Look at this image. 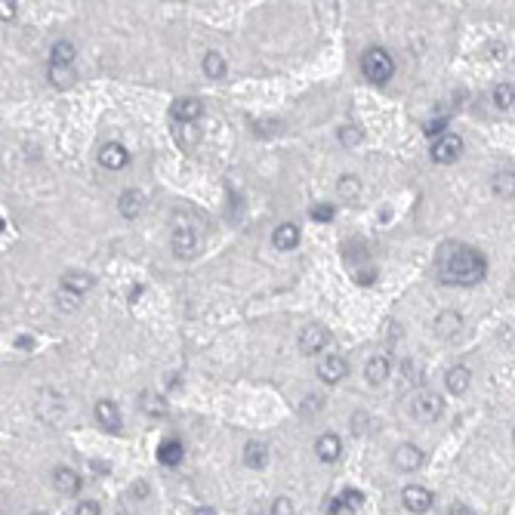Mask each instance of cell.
Here are the masks:
<instances>
[{
  "label": "cell",
  "instance_id": "cell-35",
  "mask_svg": "<svg viewBox=\"0 0 515 515\" xmlns=\"http://www.w3.org/2000/svg\"><path fill=\"white\" fill-rule=\"evenodd\" d=\"M16 13H19V4H16V0H4V4H0V19H4V22H13Z\"/></svg>",
  "mask_w": 515,
  "mask_h": 515
},
{
  "label": "cell",
  "instance_id": "cell-34",
  "mask_svg": "<svg viewBox=\"0 0 515 515\" xmlns=\"http://www.w3.org/2000/svg\"><path fill=\"white\" fill-rule=\"evenodd\" d=\"M74 515H102V506L96 500H80L78 506H74Z\"/></svg>",
  "mask_w": 515,
  "mask_h": 515
},
{
  "label": "cell",
  "instance_id": "cell-28",
  "mask_svg": "<svg viewBox=\"0 0 515 515\" xmlns=\"http://www.w3.org/2000/svg\"><path fill=\"white\" fill-rule=\"evenodd\" d=\"M46 80H50L53 87L65 90V87H71V83H74V68H65V65H50V68H46Z\"/></svg>",
  "mask_w": 515,
  "mask_h": 515
},
{
  "label": "cell",
  "instance_id": "cell-25",
  "mask_svg": "<svg viewBox=\"0 0 515 515\" xmlns=\"http://www.w3.org/2000/svg\"><path fill=\"white\" fill-rule=\"evenodd\" d=\"M157 460L164 466H180L182 463V442L180 438H164L161 447H157Z\"/></svg>",
  "mask_w": 515,
  "mask_h": 515
},
{
  "label": "cell",
  "instance_id": "cell-42",
  "mask_svg": "<svg viewBox=\"0 0 515 515\" xmlns=\"http://www.w3.org/2000/svg\"><path fill=\"white\" fill-rule=\"evenodd\" d=\"M120 515H133V512H127V509H120Z\"/></svg>",
  "mask_w": 515,
  "mask_h": 515
},
{
  "label": "cell",
  "instance_id": "cell-40",
  "mask_svg": "<svg viewBox=\"0 0 515 515\" xmlns=\"http://www.w3.org/2000/svg\"><path fill=\"white\" fill-rule=\"evenodd\" d=\"M192 515H217V509H213V506H198Z\"/></svg>",
  "mask_w": 515,
  "mask_h": 515
},
{
  "label": "cell",
  "instance_id": "cell-9",
  "mask_svg": "<svg viewBox=\"0 0 515 515\" xmlns=\"http://www.w3.org/2000/svg\"><path fill=\"white\" fill-rule=\"evenodd\" d=\"M432 331H435L438 340H454V336L463 331V315H460V312H454V308H444V312H438V315H435Z\"/></svg>",
  "mask_w": 515,
  "mask_h": 515
},
{
  "label": "cell",
  "instance_id": "cell-15",
  "mask_svg": "<svg viewBox=\"0 0 515 515\" xmlns=\"http://www.w3.org/2000/svg\"><path fill=\"white\" fill-rule=\"evenodd\" d=\"M80 484H83V479L71 469V466H56L53 469V488L59 494H65V497H74V494L80 491Z\"/></svg>",
  "mask_w": 515,
  "mask_h": 515
},
{
  "label": "cell",
  "instance_id": "cell-32",
  "mask_svg": "<svg viewBox=\"0 0 515 515\" xmlns=\"http://www.w3.org/2000/svg\"><path fill=\"white\" fill-rule=\"evenodd\" d=\"M269 515H293V500H290V497H278V500H271Z\"/></svg>",
  "mask_w": 515,
  "mask_h": 515
},
{
  "label": "cell",
  "instance_id": "cell-1",
  "mask_svg": "<svg viewBox=\"0 0 515 515\" xmlns=\"http://www.w3.org/2000/svg\"><path fill=\"white\" fill-rule=\"evenodd\" d=\"M435 275L451 287H475L488 278V259L469 244H444L435 259Z\"/></svg>",
  "mask_w": 515,
  "mask_h": 515
},
{
  "label": "cell",
  "instance_id": "cell-10",
  "mask_svg": "<svg viewBox=\"0 0 515 515\" xmlns=\"http://www.w3.org/2000/svg\"><path fill=\"white\" fill-rule=\"evenodd\" d=\"M327 340H331V333H327L321 324H308V327H303V333H299V352L318 355V352H324Z\"/></svg>",
  "mask_w": 515,
  "mask_h": 515
},
{
  "label": "cell",
  "instance_id": "cell-11",
  "mask_svg": "<svg viewBox=\"0 0 515 515\" xmlns=\"http://www.w3.org/2000/svg\"><path fill=\"white\" fill-rule=\"evenodd\" d=\"M170 111H173V118L180 120V124H198V120L204 118V102L194 99V96H182V99L173 102Z\"/></svg>",
  "mask_w": 515,
  "mask_h": 515
},
{
  "label": "cell",
  "instance_id": "cell-29",
  "mask_svg": "<svg viewBox=\"0 0 515 515\" xmlns=\"http://www.w3.org/2000/svg\"><path fill=\"white\" fill-rule=\"evenodd\" d=\"M494 105L500 111L515 108V83H500V87L494 90Z\"/></svg>",
  "mask_w": 515,
  "mask_h": 515
},
{
  "label": "cell",
  "instance_id": "cell-8",
  "mask_svg": "<svg viewBox=\"0 0 515 515\" xmlns=\"http://www.w3.org/2000/svg\"><path fill=\"white\" fill-rule=\"evenodd\" d=\"M318 380L327 383V386H336V383L345 380V373H349V361L343 358V355H324L321 361H318Z\"/></svg>",
  "mask_w": 515,
  "mask_h": 515
},
{
  "label": "cell",
  "instance_id": "cell-27",
  "mask_svg": "<svg viewBox=\"0 0 515 515\" xmlns=\"http://www.w3.org/2000/svg\"><path fill=\"white\" fill-rule=\"evenodd\" d=\"M80 303H83V296L71 293V290H65V287L56 290V308H59L62 315H74L80 308Z\"/></svg>",
  "mask_w": 515,
  "mask_h": 515
},
{
  "label": "cell",
  "instance_id": "cell-19",
  "mask_svg": "<svg viewBox=\"0 0 515 515\" xmlns=\"http://www.w3.org/2000/svg\"><path fill=\"white\" fill-rule=\"evenodd\" d=\"M299 238H303V232H299L296 222H281V226L275 229V235H271V244H275L278 250H296Z\"/></svg>",
  "mask_w": 515,
  "mask_h": 515
},
{
  "label": "cell",
  "instance_id": "cell-2",
  "mask_svg": "<svg viewBox=\"0 0 515 515\" xmlns=\"http://www.w3.org/2000/svg\"><path fill=\"white\" fill-rule=\"evenodd\" d=\"M361 74H364V80L377 83V87L392 80V74H395V56H392L386 46H370V50H364V56H361Z\"/></svg>",
  "mask_w": 515,
  "mask_h": 515
},
{
  "label": "cell",
  "instance_id": "cell-3",
  "mask_svg": "<svg viewBox=\"0 0 515 515\" xmlns=\"http://www.w3.org/2000/svg\"><path fill=\"white\" fill-rule=\"evenodd\" d=\"M444 414V398L432 389H420L414 398H410V417L417 423H435Z\"/></svg>",
  "mask_w": 515,
  "mask_h": 515
},
{
  "label": "cell",
  "instance_id": "cell-5",
  "mask_svg": "<svg viewBox=\"0 0 515 515\" xmlns=\"http://www.w3.org/2000/svg\"><path fill=\"white\" fill-rule=\"evenodd\" d=\"M429 155H432L435 164H457L463 157V139L457 133H444L438 136L432 148H429Z\"/></svg>",
  "mask_w": 515,
  "mask_h": 515
},
{
  "label": "cell",
  "instance_id": "cell-22",
  "mask_svg": "<svg viewBox=\"0 0 515 515\" xmlns=\"http://www.w3.org/2000/svg\"><path fill=\"white\" fill-rule=\"evenodd\" d=\"M93 284H96V281H93V275H87V271H65L62 281H59V287L71 290V293H78V296L93 290Z\"/></svg>",
  "mask_w": 515,
  "mask_h": 515
},
{
  "label": "cell",
  "instance_id": "cell-43",
  "mask_svg": "<svg viewBox=\"0 0 515 515\" xmlns=\"http://www.w3.org/2000/svg\"><path fill=\"white\" fill-rule=\"evenodd\" d=\"M250 515H262V512H250Z\"/></svg>",
  "mask_w": 515,
  "mask_h": 515
},
{
  "label": "cell",
  "instance_id": "cell-21",
  "mask_svg": "<svg viewBox=\"0 0 515 515\" xmlns=\"http://www.w3.org/2000/svg\"><path fill=\"white\" fill-rule=\"evenodd\" d=\"M74 59H78V46L71 41H56L50 46V65H65V68H74Z\"/></svg>",
  "mask_w": 515,
  "mask_h": 515
},
{
  "label": "cell",
  "instance_id": "cell-38",
  "mask_svg": "<svg viewBox=\"0 0 515 515\" xmlns=\"http://www.w3.org/2000/svg\"><path fill=\"white\" fill-rule=\"evenodd\" d=\"M16 349H34V336H16Z\"/></svg>",
  "mask_w": 515,
  "mask_h": 515
},
{
  "label": "cell",
  "instance_id": "cell-23",
  "mask_svg": "<svg viewBox=\"0 0 515 515\" xmlns=\"http://www.w3.org/2000/svg\"><path fill=\"white\" fill-rule=\"evenodd\" d=\"M266 463H269V444L266 442H247V447H244L247 469H266Z\"/></svg>",
  "mask_w": 515,
  "mask_h": 515
},
{
  "label": "cell",
  "instance_id": "cell-39",
  "mask_svg": "<svg viewBox=\"0 0 515 515\" xmlns=\"http://www.w3.org/2000/svg\"><path fill=\"white\" fill-rule=\"evenodd\" d=\"M447 515H472V509L463 506V503H457V506H451V512H447Z\"/></svg>",
  "mask_w": 515,
  "mask_h": 515
},
{
  "label": "cell",
  "instance_id": "cell-26",
  "mask_svg": "<svg viewBox=\"0 0 515 515\" xmlns=\"http://www.w3.org/2000/svg\"><path fill=\"white\" fill-rule=\"evenodd\" d=\"M336 192H340L343 201H358L361 198V180L352 173H345V176H340V182H336Z\"/></svg>",
  "mask_w": 515,
  "mask_h": 515
},
{
  "label": "cell",
  "instance_id": "cell-16",
  "mask_svg": "<svg viewBox=\"0 0 515 515\" xmlns=\"http://www.w3.org/2000/svg\"><path fill=\"white\" fill-rule=\"evenodd\" d=\"M469 386H472V370L466 368V364H454V368L444 373V389L451 392V395H466Z\"/></svg>",
  "mask_w": 515,
  "mask_h": 515
},
{
  "label": "cell",
  "instance_id": "cell-33",
  "mask_svg": "<svg viewBox=\"0 0 515 515\" xmlns=\"http://www.w3.org/2000/svg\"><path fill=\"white\" fill-rule=\"evenodd\" d=\"M312 219L315 222H331L333 219V207H331V204H315V207H312Z\"/></svg>",
  "mask_w": 515,
  "mask_h": 515
},
{
  "label": "cell",
  "instance_id": "cell-4",
  "mask_svg": "<svg viewBox=\"0 0 515 515\" xmlns=\"http://www.w3.org/2000/svg\"><path fill=\"white\" fill-rule=\"evenodd\" d=\"M170 250L176 259H194L201 250V235L194 226H176L170 235Z\"/></svg>",
  "mask_w": 515,
  "mask_h": 515
},
{
  "label": "cell",
  "instance_id": "cell-31",
  "mask_svg": "<svg viewBox=\"0 0 515 515\" xmlns=\"http://www.w3.org/2000/svg\"><path fill=\"white\" fill-rule=\"evenodd\" d=\"M324 509H327V515H355V509H352L343 497H331V500H327V506H324Z\"/></svg>",
  "mask_w": 515,
  "mask_h": 515
},
{
  "label": "cell",
  "instance_id": "cell-7",
  "mask_svg": "<svg viewBox=\"0 0 515 515\" xmlns=\"http://www.w3.org/2000/svg\"><path fill=\"white\" fill-rule=\"evenodd\" d=\"M423 463H426V451L410 442L398 444L395 454H392V466H395L398 472H417V469H423Z\"/></svg>",
  "mask_w": 515,
  "mask_h": 515
},
{
  "label": "cell",
  "instance_id": "cell-41",
  "mask_svg": "<svg viewBox=\"0 0 515 515\" xmlns=\"http://www.w3.org/2000/svg\"><path fill=\"white\" fill-rule=\"evenodd\" d=\"M93 469H96V472H108V463H99V460H96V463H93Z\"/></svg>",
  "mask_w": 515,
  "mask_h": 515
},
{
  "label": "cell",
  "instance_id": "cell-20",
  "mask_svg": "<svg viewBox=\"0 0 515 515\" xmlns=\"http://www.w3.org/2000/svg\"><path fill=\"white\" fill-rule=\"evenodd\" d=\"M201 68H204V74H207L210 80H222L226 78V71H229V62H226V56H222L219 50H207L204 53Z\"/></svg>",
  "mask_w": 515,
  "mask_h": 515
},
{
  "label": "cell",
  "instance_id": "cell-30",
  "mask_svg": "<svg viewBox=\"0 0 515 515\" xmlns=\"http://www.w3.org/2000/svg\"><path fill=\"white\" fill-rule=\"evenodd\" d=\"M361 130L358 127H340V145L345 148H355V145H361Z\"/></svg>",
  "mask_w": 515,
  "mask_h": 515
},
{
  "label": "cell",
  "instance_id": "cell-17",
  "mask_svg": "<svg viewBox=\"0 0 515 515\" xmlns=\"http://www.w3.org/2000/svg\"><path fill=\"white\" fill-rule=\"evenodd\" d=\"M142 210H145L142 192H139V189H124V192H120V198H118V213H120V217H124V219H136Z\"/></svg>",
  "mask_w": 515,
  "mask_h": 515
},
{
  "label": "cell",
  "instance_id": "cell-12",
  "mask_svg": "<svg viewBox=\"0 0 515 515\" xmlns=\"http://www.w3.org/2000/svg\"><path fill=\"white\" fill-rule=\"evenodd\" d=\"M93 417H96V423L105 429V432H120V410L111 398H102L96 401V407H93Z\"/></svg>",
  "mask_w": 515,
  "mask_h": 515
},
{
  "label": "cell",
  "instance_id": "cell-6",
  "mask_svg": "<svg viewBox=\"0 0 515 515\" xmlns=\"http://www.w3.org/2000/svg\"><path fill=\"white\" fill-rule=\"evenodd\" d=\"M432 503H435V494L426 491L423 484H407V488L401 491V506L414 515H426L432 509Z\"/></svg>",
  "mask_w": 515,
  "mask_h": 515
},
{
  "label": "cell",
  "instance_id": "cell-14",
  "mask_svg": "<svg viewBox=\"0 0 515 515\" xmlns=\"http://www.w3.org/2000/svg\"><path fill=\"white\" fill-rule=\"evenodd\" d=\"M99 164L105 170H124V167H130V152L120 142H105L99 148Z\"/></svg>",
  "mask_w": 515,
  "mask_h": 515
},
{
  "label": "cell",
  "instance_id": "cell-37",
  "mask_svg": "<svg viewBox=\"0 0 515 515\" xmlns=\"http://www.w3.org/2000/svg\"><path fill=\"white\" fill-rule=\"evenodd\" d=\"M318 410H321V398H318V395H308L306 405H303V414H306V417H315Z\"/></svg>",
  "mask_w": 515,
  "mask_h": 515
},
{
  "label": "cell",
  "instance_id": "cell-18",
  "mask_svg": "<svg viewBox=\"0 0 515 515\" xmlns=\"http://www.w3.org/2000/svg\"><path fill=\"white\" fill-rule=\"evenodd\" d=\"M389 373H392V361L386 355H373V358L364 364V380H368L370 386H383V383L389 380Z\"/></svg>",
  "mask_w": 515,
  "mask_h": 515
},
{
  "label": "cell",
  "instance_id": "cell-36",
  "mask_svg": "<svg viewBox=\"0 0 515 515\" xmlns=\"http://www.w3.org/2000/svg\"><path fill=\"white\" fill-rule=\"evenodd\" d=\"M340 497H343L345 503H349V506H352V509H355V506H358V503H364V494H361V491H355V488H345V491L340 494Z\"/></svg>",
  "mask_w": 515,
  "mask_h": 515
},
{
  "label": "cell",
  "instance_id": "cell-13",
  "mask_svg": "<svg viewBox=\"0 0 515 515\" xmlns=\"http://www.w3.org/2000/svg\"><path fill=\"white\" fill-rule=\"evenodd\" d=\"M340 454H343V442H340V435L336 432H321L315 438V457L321 463H336L340 460Z\"/></svg>",
  "mask_w": 515,
  "mask_h": 515
},
{
  "label": "cell",
  "instance_id": "cell-24",
  "mask_svg": "<svg viewBox=\"0 0 515 515\" xmlns=\"http://www.w3.org/2000/svg\"><path fill=\"white\" fill-rule=\"evenodd\" d=\"M491 189H494V194H497V198L512 201V198H515V170H500V173H494Z\"/></svg>",
  "mask_w": 515,
  "mask_h": 515
}]
</instances>
